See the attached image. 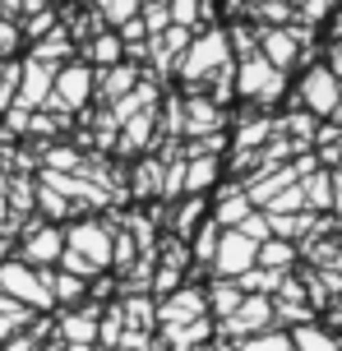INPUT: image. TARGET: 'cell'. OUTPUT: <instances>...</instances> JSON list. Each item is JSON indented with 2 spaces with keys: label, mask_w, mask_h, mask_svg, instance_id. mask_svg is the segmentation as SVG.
<instances>
[{
  "label": "cell",
  "mask_w": 342,
  "mask_h": 351,
  "mask_svg": "<svg viewBox=\"0 0 342 351\" xmlns=\"http://www.w3.org/2000/svg\"><path fill=\"white\" fill-rule=\"evenodd\" d=\"M65 273H74V278H88V273H97V268H107L111 263V241L102 227H79L70 236V245H65Z\"/></svg>",
  "instance_id": "obj_1"
},
{
  "label": "cell",
  "mask_w": 342,
  "mask_h": 351,
  "mask_svg": "<svg viewBox=\"0 0 342 351\" xmlns=\"http://www.w3.org/2000/svg\"><path fill=\"white\" fill-rule=\"evenodd\" d=\"M236 88H241V97H250V102H278L282 97V88H287V74L273 70L264 56H250L241 74H236Z\"/></svg>",
  "instance_id": "obj_2"
},
{
  "label": "cell",
  "mask_w": 342,
  "mask_h": 351,
  "mask_svg": "<svg viewBox=\"0 0 342 351\" xmlns=\"http://www.w3.org/2000/svg\"><path fill=\"white\" fill-rule=\"evenodd\" d=\"M232 65V47H227V33H204L185 51V60H180V70H185V79H199V74H213V70H227Z\"/></svg>",
  "instance_id": "obj_3"
},
{
  "label": "cell",
  "mask_w": 342,
  "mask_h": 351,
  "mask_svg": "<svg viewBox=\"0 0 342 351\" xmlns=\"http://www.w3.org/2000/svg\"><path fill=\"white\" fill-rule=\"evenodd\" d=\"M0 287L10 291V300L19 305H51V278H37L33 268H23V263H10V268H0Z\"/></svg>",
  "instance_id": "obj_4"
},
{
  "label": "cell",
  "mask_w": 342,
  "mask_h": 351,
  "mask_svg": "<svg viewBox=\"0 0 342 351\" xmlns=\"http://www.w3.org/2000/svg\"><path fill=\"white\" fill-rule=\"evenodd\" d=\"M338 93H342V79L324 65H315V70L301 79V102H306L310 116H333L338 111Z\"/></svg>",
  "instance_id": "obj_5"
},
{
  "label": "cell",
  "mask_w": 342,
  "mask_h": 351,
  "mask_svg": "<svg viewBox=\"0 0 342 351\" xmlns=\"http://www.w3.org/2000/svg\"><path fill=\"white\" fill-rule=\"evenodd\" d=\"M254 241L245 231H227V236H217V250H213V263L222 278H241V273H250L254 268Z\"/></svg>",
  "instance_id": "obj_6"
},
{
  "label": "cell",
  "mask_w": 342,
  "mask_h": 351,
  "mask_svg": "<svg viewBox=\"0 0 342 351\" xmlns=\"http://www.w3.org/2000/svg\"><path fill=\"white\" fill-rule=\"evenodd\" d=\"M269 324H273V300H269V296H245V300L232 310V315H227V328H222V333H232V337H254V333H264Z\"/></svg>",
  "instance_id": "obj_7"
},
{
  "label": "cell",
  "mask_w": 342,
  "mask_h": 351,
  "mask_svg": "<svg viewBox=\"0 0 342 351\" xmlns=\"http://www.w3.org/2000/svg\"><path fill=\"white\" fill-rule=\"evenodd\" d=\"M301 42H306V33H301V28H296V33H291V28H269V33L259 37L264 60H269L273 70H282V74H287V65L296 60V47H301Z\"/></svg>",
  "instance_id": "obj_8"
},
{
  "label": "cell",
  "mask_w": 342,
  "mask_h": 351,
  "mask_svg": "<svg viewBox=\"0 0 342 351\" xmlns=\"http://www.w3.org/2000/svg\"><path fill=\"white\" fill-rule=\"evenodd\" d=\"M204 310H208L204 291L185 287L176 300H167V305H162V319H167V324H190V319H204Z\"/></svg>",
  "instance_id": "obj_9"
},
{
  "label": "cell",
  "mask_w": 342,
  "mask_h": 351,
  "mask_svg": "<svg viewBox=\"0 0 342 351\" xmlns=\"http://www.w3.org/2000/svg\"><path fill=\"white\" fill-rule=\"evenodd\" d=\"M287 337H291V351H342V342L319 324H296Z\"/></svg>",
  "instance_id": "obj_10"
},
{
  "label": "cell",
  "mask_w": 342,
  "mask_h": 351,
  "mask_svg": "<svg viewBox=\"0 0 342 351\" xmlns=\"http://www.w3.org/2000/svg\"><path fill=\"white\" fill-rule=\"evenodd\" d=\"M23 254H28V263H56L60 254H65V241H60V231H33L28 236V245H23Z\"/></svg>",
  "instance_id": "obj_11"
},
{
  "label": "cell",
  "mask_w": 342,
  "mask_h": 351,
  "mask_svg": "<svg viewBox=\"0 0 342 351\" xmlns=\"http://www.w3.org/2000/svg\"><path fill=\"white\" fill-rule=\"evenodd\" d=\"M291 259H296V245H291V241H282V236L259 241V250H254V263H259V268H278V273H287Z\"/></svg>",
  "instance_id": "obj_12"
},
{
  "label": "cell",
  "mask_w": 342,
  "mask_h": 351,
  "mask_svg": "<svg viewBox=\"0 0 342 351\" xmlns=\"http://www.w3.org/2000/svg\"><path fill=\"white\" fill-rule=\"evenodd\" d=\"M301 199L328 208V204H333V176H328V171H310L306 180H301Z\"/></svg>",
  "instance_id": "obj_13"
},
{
  "label": "cell",
  "mask_w": 342,
  "mask_h": 351,
  "mask_svg": "<svg viewBox=\"0 0 342 351\" xmlns=\"http://www.w3.org/2000/svg\"><path fill=\"white\" fill-rule=\"evenodd\" d=\"M60 337L79 351V342H93V337H97V319L93 315H70L65 324H60Z\"/></svg>",
  "instance_id": "obj_14"
},
{
  "label": "cell",
  "mask_w": 342,
  "mask_h": 351,
  "mask_svg": "<svg viewBox=\"0 0 342 351\" xmlns=\"http://www.w3.org/2000/svg\"><path fill=\"white\" fill-rule=\"evenodd\" d=\"M60 97H65V102H84V97H88V70L70 65L65 79H60Z\"/></svg>",
  "instance_id": "obj_15"
},
{
  "label": "cell",
  "mask_w": 342,
  "mask_h": 351,
  "mask_svg": "<svg viewBox=\"0 0 342 351\" xmlns=\"http://www.w3.org/2000/svg\"><path fill=\"white\" fill-rule=\"evenodd\" d=\"M213 176H217V162H213V158H204V162H195V167H180V185H190V190H204V185H213Z\"/></svg>",
  "instance_id": "obj_16"
},
{
  "label": "cell",
  "mask_w": 342,
  "mask_h": 351,
  "mask_svg": "<svg viewBox=\"0 0 342 351\" xmlns=\"http://www.w3.org/2000/svg\"><path fill=\"white\" fill-rule=\"evenodd\" d=\"M47 88H51V70L47 65H28V88H23V102L19 106H33L37 97H47Z\"/></svg>",
  "instance_id": "obj_17"
},
{
  "label": "cell",
  "mask_w": 342,
  "mask_h": 351,
  "mask_svg": "<svg viewBox=\"0 0 342 351\" xmlns=\"http://www.w3.org/2000/svg\"><path fill=\"white\" fill-rule=\"evenodd\" d=\"M245 217H250V199H245V194H236L232 204L222 199V208H217V222H222V227H227V222H232V227H241Z\"/></svg>",
  "instance_id": "obj_18"
},
{
  "label": "cell",
  "mask_w": 342,
  "mask_h": 351,
  "mask_svg": "<svg viewBox=\"0 0 342 351\" xmlns=\"http://www.w3.org/2000/svg\"><path fill=\"white\" fill-rule=\"evenodd\" d=\"M79 296H84V278H74V273L51 278V300H79Z\"/></svg>",
  "instance_id": "obj_19"
},
{
  "label": "cell",
  "mask_w": 342,
  "mask_h": 351,
  "mask_svg": "<svg viewBox=\"0 0 342 351\" xmlns=\"http://www.w3.org/2000/svg\"><path fill=\"white\" fill-rule=\"evenodd\" d=\"M241 300H245V291H236V287H227V282H217V287H213V310H217V315H232Z\"/></svg>",
  "instance_id": "obj_20"
},
{
  "label": "cell",
  "mask_w": 342,
  "mask_h": 351,
  "mask_svg": "<svg viewBox=\"0 0 342 351\" xmlns=\"http://www.w3.org/2000/svg\"><path fill=\"white\" fill-rule=\"evenodd\" d=\"M185 125H190V130H208V125H217L213 102H190V111H185Z\"/></svg>",
  "instance_id": "obj_21"
},
{
  "label": "cell",
  "mask_w": 342,
  "mask_h": 351,
  "mask_svg": "<svg viewBox=\"0 0 342 351\" xmlns=\"http://www.w3.org/2000/svg\"><path fill=\"white\" fill-rule=\"evenodd\" d=\"M134 10H139V0H102V14L116 19V23H130Z\"/></svg>",
  "instance_id": "obj_22"
},
{
  "label": "cell",
  "mask_w": 342,
  "mask_h": 351,
  "mask_svg": "<svg viewBox=\"0 0 342 351\" xmlns=\"http://www.w3.org/2000/svg\"><path fill=\"white\" fill-rule=\"evenodd\" d=\"M93 56L97 60H121V37H97L93 42Z\"/></svg>",
  "instance_id": "obj_23"
},
{
  "label": "cell",
  "mask_w": 342,
  "mask_h": 351,
  "mask_svg": "<svg viewBox=\"0 0 342 351\" xmlns=\"http://www.w3.org/2000/svg\"><path fill=\"white\" fill-rule=\"evenodd\" d=\"M199 14V0H171V19H176V28L180 23H195Z\"/></svg>",
  "instance_id": "obj_24"
},
{
  "label": "cell",
  "mask_w": 342,
  "mask_h": 351,
  "mask_svg": "<svg viewBox=\"0 0 342 351\" xmlns=\"http://www.w3.org/2000/svg\"><path fill=\"white\" fill-rule=\"evenodd\" d=\"M199 208H204V204L195 199V204H185V208L176 213V231H180V236H190V227L199 222Z\"/></svg>",
  "instance_id": "obj_25"
},
{
  "label": "cell",
  "mask_w": 342,
  "mask_h": 351,
  "mask_svg": "<svg viewBox=\"0 0 342 351\" xmlns=\"http://www.w3.org/2000/svg\"><path fill=\"white\" fill-rule=\"evenodd\" d=\"M328 5H333V0H301V19H306V23H315V19L328 14Z\"/></svg>",
  "instance_id": "obj_26"
},
{
  "label": "cell",
  "mask_w": 342,
  "mask_h": 351,
  "mask_svg": "<svg viewBox=\"0 0 342 351\" xmlns=\"http://www.w3.org/2000/svg\"><path fill=\"white\" fill-rule=\"evenodd\" d=\"M14 42H19V33L10 28V23H0V56H5V51H14Z\"/></svg>",
  "instance_id": "obj_27"
},
{
  "label": "cell",
  "mask_w": 342,
  "mask_h": 351,
  "mask_svg": "<svg viewBox=\"0 0 342 351\" xmlns=\"http://www.w3.org/2000/svg\"><path fill=\"white\" fill-rule=\"evenodd\" d=\"M130 79H134V74H130L125 65H121V74H111V79H107V93H121V88H125Z\"/></svg>",
  "instance_id": "obj_28"
},
{
  "label": "cell",
  "mask_w": 342,
  "mask_h": 351,
  "mask_svg": "<svg viewBox=\"0 0 342 351\" xmlns=\"http://www.w3.org/2000/svg\"><path fill=\"white\" fill-rule=\"evenodd\" d=\"M333 208H342V171L333 176Z\"/></svg>",
  "instance_id": "obj_29"
},
{
  "label": "cell",
  "mask_w": 342,
  "mask_h": 351,
  "mask_svg": "<svg viewBox=\"0 0 342 351\" xmlns=\"http://www.w3.org/2000/svg\"><path fill=\"white\" fill-rule=\"evenodd\" d=\"M328 70H333V74H338V79H342V42H338V47H333V65H328Z\"/></svg>",
  "instance_id": "obj_30"
},
{
  "label": "cell",
  "mask_w": 342,
  "mask_h": 351,
  "mask_svg": "<svg viewBox=\"0 0 342 351\" xmlns=\"http://www.w3.org/2000/svg\"><path fill=\"white\" fill-rule=\"evenodd\" d=\"M333 116H338V121H342V93H338V111H333Z\"/></svg>",
  "instance_id": "obj_31"
},
{
  "label": "cell",
  "mask_w": 342,
  "mask_h": 351,
  "mask_svg": "<svg viewBox=\"0 0 342 351\" xmlns=\"http://www.w3.org/2000/svg\"><path fill=\"white\" fill-rule=\"evenodd\" d=\"M144 5H167V0H144Z\"/></svg>",
  "instance_id": "obj_32"
},
{
  "label": "cell",
  "mask_w": 342,
  "mask_h": 351,
  "mask_svg": "<svg viewBox=\"0 0 342 351\" xmlns=\"http://www.w3.org/2000/svg\"><path fill=\"white\" fill-rule=\"evenodd\" d=\"M250 5H273V0H250Z\"/></svg>",
  "instance_id": "obj_33"
},
{
  "label": "cell",
  "mask_w": 342,
  "mask_h": 351,
  "mask_svg": "<svg viewBox=\"0 0 342 351\" xmlns=\"http://www.w3.org/2000/svg\"><path fill=\"white\" fill-rule=\"evenodd\" d=\"M5 5H10V10H14V5H19V0H5Z\"/></svg>",
  "instance_id": "obj_34"
}]
</instances>
